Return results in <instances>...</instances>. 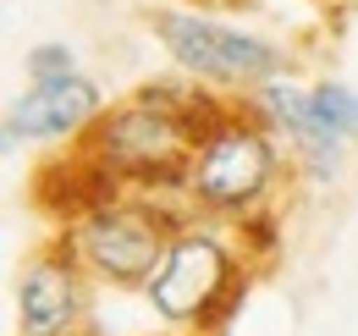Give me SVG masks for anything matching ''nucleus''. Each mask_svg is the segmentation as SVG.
Returning <instances> with one entry per match:
<instances>
[{"label":"nucleus","instance_id":"obj_8","mask_svg":"<svg viewBox=\"0 0 358 336\" xmlns=\"http://www.w3.org/2000/svg\"><path fill=\"white\" fill-rule=\"evenodd\" d=\"M0 116L22 132V144H66L72 149L105 116V88L89 72H72V78H55V83H28Z\"/></svg>","mask_w":358,"mask_h":336},{"label":"nucleus","instance_id":"obj_9","mask_svg":"<svg viewBox=\"0 0 358 336\" xmlns=\"http://www.w3.org/2000/svg\"><path fill=\"white\" fill-rule=\"evenodd\" d=\"M314 94V116L325 122L331 138H342V144H358V88L342 83V78H320L309 83Z\"/></svg>","mask_w":358,"mask_h":336},{"label":"nucleus","instance_id":"obj_11","mask_svg":"<svg viewBox=\"0 0 358 336\" xmlns=\"http://www.w3.org/2000/svg\"><path fill=\"white\" fill-rule=\"evenodd\" d=\"M72 72H83V66H78V50L66 39H39L22 55V78L28 83H55V78H72Z\"/></svg>","mask_w":358,"mask_h":336},{"label":"nucleus","instance_id":"obj_16","mask_svg":"<svg viewBox=\"0 0 358 336\" xmlns=\"http://www.w3.org/2000/svg\"><path fill=\"white\" fill-rule=\"evenodd\" d=\"M0 22H6V6H0Z\"/></svg>","mask_w":358,"mask_h":336},{"label":"nucleus","instance_id":"obj_7","mask_svg":"<svg viewBox=\"0 0 358 336\" xmlns=\"http://www.w3.org/2000/svg\"><path fill=\"white\" fill-rule=\"evenodd\" d=\"M254 111H259V122L287 144V155H292V171L303 176V182H336V171H342V138H331L325 122L314 116V94L309 83H298L292 72H281V78H270L259 83L254 94H243Z\"/></svg>","mask_w":358,"mask_h":336},{"label":"nucleus","instance_id":"obj_4","mask_svg":"<svg viewBox=\"0 0 358 336\" xmlns=\"http://www.w3.org/2000/svg\"><path fill=\"white\" fill-rule=\"evenodd\" d=\"M187 215L193 210L166 193H110L83 215H72L66 226H55V237L72 248V259L89 270L94 287L143 293V281L155 276L166 243L177 237Z\"/></svg>","mask_w":358,"mask_h":336},{"label":"nucleus","instance_id":"obj_14","mask_svg":"<svg viewBox=\"0 0 358 336\" xmlns=\"http://www.w3.org/2000/svg\"><path fill=\"white\" fill-rule=\"evenodd\" d=\"M187 6H210V0H187Z\"/></svg>","mask_w":358,"mask_h":336},{"label":"nucleus","instance_id":"obj_13","mask_svg":"<svg viewBox=\"0 0 358 336\" xmlns=\"http://www.w3.org/2000/svg\"><path fill=\"white\" fill-rule=\"evenodd\" d=\"M143 336H187V331H171V326H166V331H143ZM210 336H231V331H210Z\"/></svg>","mask_w":358,"mask_h":336},{"label":"nucleus","instance_id":"obj_1","mask_svg":"<svg viewBox=\"0 0 358 336\" xmlns=\"http://www.w3.org/2000/svg\"><path fill=\"white\" fill-rule=\"evenodd\" d=\"M226 94L193 83L171 66V78H149L133 94L110 99L105 116L89 127L83 144H72L94 171H105L127 193H182L187 188V160L199 132L221 111Z\"/></svg>","mask_w":358,"mask_h":336},{"label":"nucleus","instance_id":"obj_10","mask_svg":"<svg viewBox=\"0 0 358 336\" xmlns=\"http://www.w3.org/2000/svg\"><path fill=\"white\" fill-rule=\"evenodd\" d=\"M231 237H237V248H243V259H248L254 270H270V265L281 259V210L265 204V210L231 220Z\"/></svg>","mask_w":358,"mask_h":336},{"label":"nucleus","instance_id":"obj_15","mask_svg":"<svg viewBox=\"0 0 358 336\" xmlns=\"http://www.w3.org/2000/svg\"><path fill=\"white\" fill-rule=\"evenodd\" d=\"M83 336H99V331H94V326H89V331H83Z\"/></svg>","mask_w":358,"mask_h":336},{"label":"nucleus","instance_id":"obj_3","mask_svg":"<svg viewBox=\"0 0 358 336\" xmlns=\"http://www.w3.org/2000/svg\"><path fill=\"white\" fill-rule=\"evenodd\" d=\"M287 176H298L292 155L259 122V111L248 99H221V111L210 116V127L193 144L182 204L193 215H210V220L231 226L243 215L275 204V193H281Z\"/></svg>","mask_w":358,"mask_h":336},{"label":"nucleus","instance_id":"obj_5","mask_svg":"<svg viewBox=\"0 0 358 336\" xmlns=\"http://www.w3.org/2000/svg\"><path fill=\"white\" fill-rule=\"evenodd\" d=\"M149 34L177 72H187L193 83L215 88L226 99H243L259 83L292 72V55L270 34L237 28V22L215 17L210 6H166L149 17Z\"/></svg>","mask_w":358,"mask_h":336},{"label":"nucleus","instance_id":"obj_6","mask_svg":"<svg viewBox=\"0 0 358 336\" xmlns=\"http://www.w3.org/2000/svg\"><path fill=\"white\" fill-rule=\"evenodd\" d=\"M94 326V281L61 237H45L17 270V336H83Z\"/></svg>","mask_w":358,"mask_h":336},{"label":"nucleus","instance_id":"obj_12","mask_svg":"<svg viewBox=\"0 0 358 336\" xmlns=\"http://www.w3.org/2000/svg\"><path fill=\"white\" fill-rule=\"evenodd\" d=\"M17 149H22V132L0 116V155H17Z\"/></svg>","mask_w":358,"mask_h":336},{"label":"nucleus","instance_id":"obj_2","mask_svg":"<svg viewBox=\"0 0 358 336\" xmlns=\"http://www.w3.org/2000/svg\"><path fill=\"white\" fill-rule=\"evenodd\" d=\"M254 276L259 270L243 259L226 220L187 215L177 226V237L166 243L155 276L143 281V303L171 331H187V336L231 331V320L243 314V303L254 293Z\"/></svg>","mask_w":358,"mask_h":336},{"label":"nucleus","instance_id":"obj_17","mask_svg":"<svg viewBox=\"0 0 358 336\" xmlns=\"http://www.w3.org/2000/svg\"><path fill=\"white\" fill-rule=\"evenodd\" d=\"M353 171H358V166H353Z\"/></svg>","mask_w":358,"mask_h":336}]
</instances>
